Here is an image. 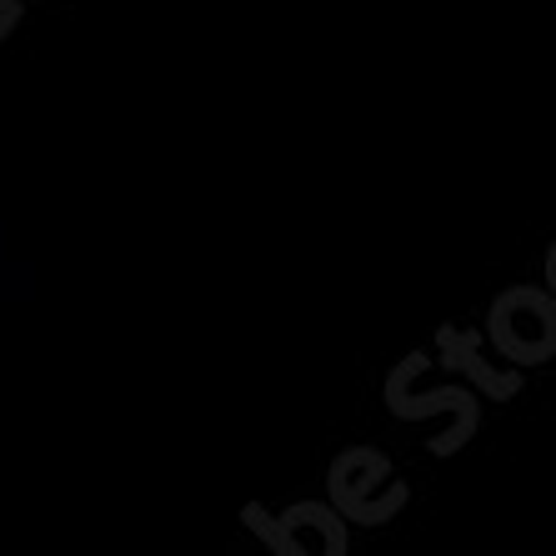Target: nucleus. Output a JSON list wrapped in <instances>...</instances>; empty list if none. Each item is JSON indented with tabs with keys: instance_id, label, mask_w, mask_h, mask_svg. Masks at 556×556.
Here are the masks:
<instances>
[]
</instances>
